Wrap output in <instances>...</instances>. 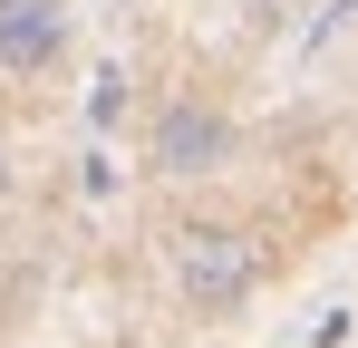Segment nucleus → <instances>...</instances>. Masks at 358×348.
<instances>
[{
  "label": "nucleus",
  "mask_w": 358,
  "mask_h": 348,
  "mask_svg": "<svg viewBox=\"0 0 358 348\" xmlns=\"http://www.w3.org/2000/svg\"><path fill=\"white\" fill-rule=\"evenodd\" d=\"M175 290L203 310V319L242 310V300L262 290V242L242 223H184L175 232Z\"/></svg>",
  "instance_id": "obj_1"
},
{
  "label": "nucleus",
  "mask_w": 358,
  "mask_h": 348,
  "mask_svg": "<svg viewBox=\"0 0 358 348\" xmlns=\"http://www.w3.org/2000/svg\"><path fill=\"white\" fill-rule=\"evenodd\" d=\"M233 155V126L213 107H165L155 116V174H213Z\"/></svg>",
  "instance_id": "obj_2"
},
{
  "label": "nucleus",
  "mask_w": 358,
  "mask_h": 348,
  "mask_svg": "<svg viewBox=\"0 0 358 348\" xmlns=\"http://www.w3.org/2000/svg\"><path fill=\"white\" fill-rule=\"evenodd\" d=\"M68 49V0H0V68H59Z\"/></svg>",
  "instance_id": "obj_3"
}]
</instances>
